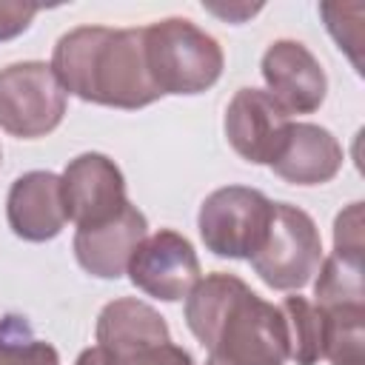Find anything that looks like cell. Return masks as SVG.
Instances as JSON below:
<instances>
[{
    "mask_svg": "<svg viewBox=\"0 0 365 365\" xmlns=\"http://www.w3.org/2000/svg\"><path fill=\"white\" fill-rule=\"evenodd\" d=\"M182 319L208 351L205 365H285L279 305L265 302L237 274L214 271L185 297Z\"/></svg>",
    "mask_w": 365,
    "mask_h": 365,
    "instance_id": "1",
    "label": "cell"
},
{
    "mask_svg": "<svg viewBox=\"0 0 365 365\" xmlns=\"http://www.w3.org/2000/svg\"><path fill=\"white\" fill-rule=\"evenodd\" d=\"M48 66L63 91L83 103L134 111L163 97L148 74L143 26H77L54 43Z\"/></svg>",
    "mask_w": 365,
    "mask_h": 365,
    "instance_id": "2",
    "label": "cell"
},
{
    "mask_svg": "<svg viewBox=\"0 0 365 365\" xmlns=\"http://www.w3.org/2000/svg\"><path fill=\"white\" fill-rule=\"evenodd\" d=\"M143 31L148 74L160 94H202L222 77V46L188 17H165Z\"/></svg>",
    "mask_w": 365,
    "mask_h": 365,
    "instance_id": "3",
    "label": "cell"
},
{
    "mask_svg": "<svg viewBox=\"0 0 365 365\" xmlns=\"http://www.w3.org/2000/svg\"><path fill=\"white\" fill-rule=\"evenodd\" d=\"M248 262L274 291L305 288L322 265V237L311 214L291 202H274L265 240Z\"/></svg>",
    "mask_w": 365,
    "mask_h": 365,
    "instance_id": "4",
    "label": "cell"
},
{
    "mask_svg": "<svg viewBox=\"0 0 365 365\" xmlns=\"http://www.w3.org/2000/svg\"><path fill=\"white\" fill-rule=\"evenodd\" d=\"M274 202L248 185H222L211 191L197 214L205 248L217 257L248 259L265 240Z\"/></svg>",
    "mask_w": 365,
    "mask_h": 365,
    "instance_id": "5",
    "label": "cell"
},
{
    "mask_svg": "<svg viewBox=\"0 0 365 365\" xmlns=\"http://www.w3.org/2000/svg\"><path fill=\"white\" fill-rule=\"evenodd\" d=\"M66 114V91L43 60L0 68V128L20 140L51 134Z\"/></svg>",
    "mask_w": 365,
    "mask_h": 365,
    "instance_id": "6",
    "label": "cell"
},
{
    "mask_svg": "<svg viewBox=\"0 0 365 365\" xmlns=\"http://www.w3.org/2000/svg\"><path fill=\"white\" fill-rule=\"evenodd\" d=\"M134 288L160 302H180L200 282V259L188 237L163 228L145 237L125 268Z\"/></svg>",
    "mask_w": 365,
    "mask_h": 365,
    "instance_id": "7",
    "label": "cell"
},
{
    "mask_svg": "<svg viewBox=\"0 0 365 365\" xmlns=\"http://www.w3.org/2000/svg\"><path fill=\"white\" fill-rule=\"evenodd\" d=\"M60 182L66 217L77 228L100 225L128 205L125 177L120 165L100 151H86L68 160V165L60 174Z\"/></svg>",
    "mask_w": 365,
    "mask_h": 365,
    "instance_id": "8",
    "label": "cell"
},
{
    "mask_svg": "<svg viewBox=\"0 0 365 365\" xmlns=\"http://www.w3.org/2000/svg\"><path fill=\"white\" fill-rule=\"evenodd\" d=\"M291 114L262 88H240L225 108L228 145L254 165H271L291 128Z\"/></svg>",
    "mask_w": 365,
    "mask_h": 365,
    "instance_id": "9",
    "label": "cell"
},
{
    "mask_svg": "<svg viewBox=\"0 0 365 365\" xmlns=\"http://www.w3.org/2000/svg\"><path fill=\"white\" fill-rule=\"evenodd\" d=\"M268 94L288 114H314L328 94L322 63L299 40H274L259 63Z\"/></svg>",
    "mask_w": 365,
    "mask_h": 365,
    "instance_id": "10",
    "label": "cell"
},
{
    "mask_svg": "<svg viewBox=\"0 0 365 365\" xmlns=\"http://www.w3.org/2000/svg\"><path fill=\"white\" fill-rule=\"evenodd\" d=\"M148 237V220L137 205H125L117 217L74 231V257L80 268L97 279H120L131 254Z\"/></svg>",
    "mask_w": 365,
    "mask_h": 365,
    "instance_id": "11",
    "label": "cell"
},
{
    "mask_svg": "<svg viewBox=\"0 0 365 365\" xmlns=\"http://www.w3.org/2000/svg\"><path fill=\"white\" fill-rule=\"evenodd\" d=\"M6 220L9 228L26 242L54 240L68 222L60 174L54 171L20 174L6 197Z\"/></svg>",
    "mask_w": 365,
    "mask_h": 365,
    "instance_id": "12",
    "label": "cell"
},
{
    "mask_svg": "<svg viewBox=\"0 0 365 365\" xmlns=\"http://www.w3.org/2000/svg\"><path fill=\"white\" fill-rule=\"evenodd\" d=\"M277 177L294 185L331 182L342 168L339 140L317 123H291L282 148L271 160Z\"/></svg>",
    "mask_w": 365,
    "mask_h": 365,
    "instance_id": "13",
    "label": "cell"
},
{
    "mask_svg": "<svg viewBox=\"0 0 365 365\" xmlns=\"http://www.w3.org/2000/svg\"><path fill=\"white\" fill-rule=\"evenodd\" d=\"M97 348L103 354H128L171 339L165 317L137 297H120L103 305L97 317Z\"/></svg>",
    "mask_w": 365,
    "mask_h": 365,
    "instance_id": "14",
    "label": "cell"
},
{
    "mask_svg": "<svg viewBox=\"0 0 365 365\" xmlns=\"http://www.w3.org/2000/svg\"><path fill=\"white\" fill-rule=\"evenodd\" d=\"M322 359L331 365H365V305L319 308Z\"/></svg>",
    "mask_w": 365,
    "mask_h": 365,
    "instance_id": "15",
    "label": "cell"
},
{
    "mask_svg": "<svg viewBox=\"0 0 365 365\" xmlns=\"http://www.w3.org/2000/svg\"><path fill=\"white\" fill-rule=\"evenodd\" d=\"M314 297L317 308L331 305H365V288H362V254H342L334 251L331 257H322V265L317 271Z\"/></svg>",
    "mask_w": 365,
    "mask_h": 365,
    "instance_id": "16",
    "label": "cell"
},
{
    "mask_svg": "<svg viewBox=\"0 0 365 365\" xmlns=\"http://www.w3.org/2000/svg\"><path fill=\"white\" fill-rule=\"evenodd\" d=\"M288 339V359L297 365H317L322 359V317L305 297H285L279 305Z\"/></svg>",
    "mask_w": 365,
    "mask_h": 365,
    "instance_id": "17",
    "label": "cell"
},
{
    "mask_svg": "<svg viewBox=\"0 0 365 365\" xmlns=\"http://www.w3.org/2000/svg\"><path fill=\"white\" fill-rule=\"evenodd\" d=\"M0 365H60V354L51 342L34 336L26 317L6 314L0 319Z\"/></svg>",
    "mask_w": 365,
    "mask_h": 365,
    "instance_id": "18",
    "label": "cell"
},
{
    "mask_svg": "<svg viewBox=\"0 0 365 365\" xmlns=\"http://www.w3.org/2000/svg\"><path fill=\"white\" fill-rule=\"evenodd\" d=\"M103 365H197L194 356L177 342H160L128 354H103Z\"/></svg>",
    "mask_w": 365,
    "mask_h": 365,
    "instance_id": "19",
    "label": "cell"
},
{
    "mask_svg": "<svg viewBox=\"0 0 365 365\" xmlns=\"http://www.w3.org/2000/svg\"><path fill=\"white\" fill-rule=\"evenodd\" d=\"M362 248H365V237H362V202H351L334 220V251L362 254Z\"/></svg>",
    "mask_w": 365,
    "mask_h": 365,
    "instance_id": "20",
    "label": "cell"
},
{
    "mask_svg": "<svg viewBox=\"0 0 365 365\" xmlns=\"http://www.w3.org/2000/svg\"><path fill=\"white\" fill-rule=\"evenodd\" d=\"M40 11L37 3H23V0H0V43L14 40L17 34H23L34 14Z\"/></svg>",
    "mask_w": 365,
    "mask_h": 365,
    "instance_id": "21",
    "label": "cell"
},
{
    "mask_svg": "<svg viewBox=\"0 0 365 365\" xmlns=\"http://www.w3.org/2000/svg\"><path fill=\"white\" fill-rule=\"evenodd\" d=\"M208 11H214V14H220V17H225V20H231V23H240V20H245L248 14H257L262 6H248V3H240V6H211V3H202Z\"/></svg>",
    "mask_w": 365,
    "mask_h": 365,
    "instance_id": "22",
    "label": "cell"
},
{
    "mask_svg": "<svg viewBox=\"0 0 365 365\" xmlns=\"http://www.w3.org/2000/svg\"><path fill=\"white\" fill-rule=\"evenodd\" d=\"M106 359H103V351L94 345V348H86L80 356H77V362L74 365H103Z\"/></svg>",
    "mask_w": 365,
    "mask_h": 365,
    "instance_id": "23",
    "label": "cell"
}]
</instances>
